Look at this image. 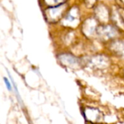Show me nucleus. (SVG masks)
Returning a JSON list of instances; mask_svg holds the SVG:
<instances>
[{
    "mask_svg": "<svg viewBox=\"0 0 124 124\" xmlns=\"http://www.w3.org/2000/svg\"><path fill=\"white\" fill-rule=\"evenodd\" d=\"M98 33L101 37L104 39H109L115 37V35L116 34V31L112 26H104L99 28V29L98 30Z\"/></svg>",
    "mask_w": 124,
    "mask_h": 124,
    "instance_id": "f257e3e1",
    "label": "nucleus"
},
{
    "mask_svg": "<svg viewBox=\"0 0 124 124\" xmlns=\"http://www.w3.org/2000/svg\"><path fill=\"white\" fill-rule=\"evenodd\" d=\"M61 1H62V0H45V2L47 4H50V5H55V4L59 3Z\"/></svg>",
    "mask_w": 124,
    "mask_h": 124,
    "instance_id": "423d86ee",
    "label": "nucleus"
},
{
    "mask_svg": "<svg viewBox=\"0 0 124 124\" xmlns=\"http://www.w3.org/2000/svg\"><path fill=\"white\" fill-rule=\"evenodd\" d=\"M4 81L5 83V85H6L7 88L8 89V91H12V85H11L10 82L8 80V79L6 78H4Z\"/></svg>",
    "mask_w": 124,
    "mask_h": 124,
    "instance_id": "39448f33",
    "label": "nucleus"
},
{
    "mask_svg": "<svg viewBox=\"0 0 124 124\" xmlns=\"http://www.w3.org/2000/svg\"><path fill=\"white\" fill-rule=\"evenodd\" d=\"M113 47L115 49V50L119 53L120 55H123L124 57V43H115L113 46Z\"/></svg>",
    "mask_w": 124,
    "mask_h": 124,
    "instance_id": "20e7f679",
    "label": "nucleus"
},
{
    "mask_svg": "<svg viewBox=\"0 0 124 124\" xmlns=\"http://www.w3.org/2000/svg\"><path fill=\"white\" fill-rule=\"evenodd\" d=\"M123 2H124V0H123Z\"/></svg>",
    "mask_w": 124,
    "mask_h": 124,
    "instance_id": "0eeeda50",
    "label": "nucleus"
},
{
    "mask_svg": "<svg viewBox=\"0 0 124 124\" xmlns=\"http://www.w3.org/2000/svg\"><path fill=\"white\" fill-rule=\"evenodd\" d=\"M63 10V8L59 7V6H55L50 8L47 10V17L48 19L50 20H55L57 17H58Z\"/></svg>",
    "mask_w": 124,
    "mask_h": 124,
    "instance_id": "f03ea898",
    "label": "nucleus"
},
{
    "mask_svg": "<svg viewBox=\"0 0 124 124\" xmlns=\"http://www.w3.org/2000/svg\"><path fill=\"white\" fill-rule=\"evenodd\" d=\"M60 60L61 61V62L64 64L67 65V66H74L76 64H78V58H76L75 57H74L73 55H61L60 57Z\"/></svg>",
    "mask_w": 124,
    "mask_h": 124,
    "instance_id": "7ed1b4c3",
    "label": "nucleus"
}]
</instances>
